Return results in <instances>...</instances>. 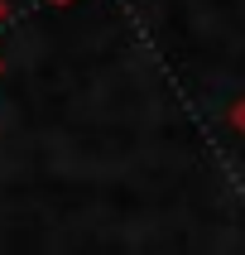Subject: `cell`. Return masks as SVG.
<instances>
[{"mask_svg": "<svg viewBox=\"0 0 245 255\" xmlns=\"http://www.w3.org/2000/svg\"><path fill=\"white\" fill-rule=\"evenodd\" d=\"M231 121H236V130H241V135H245V101H241V106H236V111H231Z\"/></svg>", "mask_w": 245, "mask_h": 255, "instance_id": "6da1fadb", "label": "cell"}]
</instances>
